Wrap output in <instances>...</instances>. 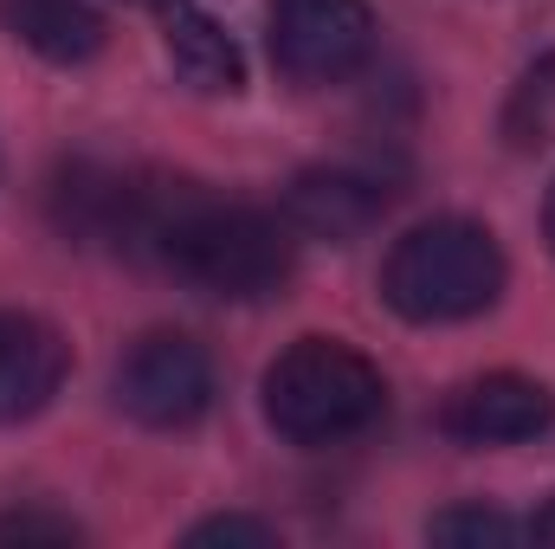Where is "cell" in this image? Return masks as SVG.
<instances>
[{"instance_id": "obj_1", "label": "cell", "mask_w": 555, "mask_h": 549, "mask_svg": "<svg viewBox=\"0 0 555 549\" xmlns=\"http://www.w3.org/2000/svg\"><path fill=\"white\" fill-rule=\"evenodd\" d=\"M149 259L201 297L266 304L297 272V233L284 227V214H266L253 201H220L201 181L175 175V194H168Z\"/></svg>"}, {"instance_id": "obj_2", "label": "cell", "mask_w": 555, "mask_h": 549, "mask_svg": "<svg viewBox=\"0 0 555 549\" xmlns=\"http://www.w3.org/2000/svg\"><path fill=\"white\" fill-rule=\"evenodd\" d=\"M259 408H266V426L284 446L323 452V446L362 439L388 413V382L356 343H343V336H297L266 369Z\"/></svg>"}, {"instance_id": "obj_3", "label": "cell", "mask_w": 555, "mask_h": 549, "mask_svg": "<svg viewBox=\"0 0 555 549\" xmlns=\"http://www.w3.org/2000/svg\"><path fill=\"white\" fill-rule=\"evenodd\" d=\"M511 284V259L478 220H420L382 259V297L408 323H465L485 317Z\"/></svg>"}, {"instance_id": "obj_4", "label": "cell", "mask_w": 555, "mask_h": 549, "mask_svg": "<svg viewBox=\"0 0 555 549\" xmlns=\"http://www.w3.org/2000/svg\"><path fill=\"white\" fill-rule=\"evenodd\" d=\"M175 175L155 168H117L98 155L59 162V175L46 181V220L59 240L91 246V253H124V259H149L155 227L168 214Z\"/></svg>"}, {"instance_id": "obj_5", "label": "cell", "mask_w": 555, "mask_h": 549, "mask_svg": "<svg viewBox=\"0 0 555 549\" xmlns=\"http://www.w3.org/2000/svg\"><path fill=\"white\" fill-rule=\"evenodd\" d=\"M375 7L369 0H272L266 7V52L278 78L297 91H330L369 72L375 59Z\"/></svg>"}, {"instance_id": "obj_6", "label": "cell", "mask_w": 555, "mask_h": 549, "mask_svg": "<svg viewBox=\"0 0 555 549\" xmlns=\"http://www.w3.org/2000/svg\"><path fill=\"white\" fill-rule=\"evenodd\" d=\"M111 395L149 433H188L220 401V369H214V356L194 336L149 330V336H137L124 349V362L111 375Z\"/></svg>"}, {"instance_id": "obj_7", "label": "cell", "mask_w": 555, "mask_h": 549, "mask_svg": "<svg viewBox=\"0 0 555 549\" xmlns=\"http://www.w3.org/2000/svg\"><path fill=\"white\" fill-rule=\"evenodd\" d=\"M388 207H395V181H388L382 168H362V162H323V168L291 175L278 214H284V227H291L297 240L349 246V240H362Z\"/></svg>"}, {"instance_id": "obj_8", "label": "cell", "mask_w": 555, "mask_h": 549, "mask_svg": "<svg viewBox=\"0 0 555 549\" xmlns=\"http://www.w3.org/2000/svg\"><path fill=\"white\" fill-rule=\"evenodd\" d=\"M555 426V395L537 375H517V369H491V375H472L459 382L446 401H439V433L452 446H524L537 433Z\"/></svg>"}, {"instance_id": "obj_9", "label": "cell", "mask_w": 555, "mask_h": 549, "mask_svg": "<svg viewBox=\"0 0 555 549\" xmlns=\"http://www.w3.org/2000/svg\"><path fill=\"white\" fill-rule=\"evenodd\" d=\"M72 375V343L33 310H0V426H20L59 401Z\"/></svg>"}, {"instance_id": "obj_10", "label": "cell", "mask_w": 555, "mask_h": 549, "mask_svg": "<svg viewBox=\"0 0 555 549\" xmlns=\"http://www.w3.org/2000/svg\"><path fill=\"white\" fill-rule=\"evenodd\" d=\"M162 46H168V65L188 91H207V98H233L246 85V59L233 46V33L194 7V0H168L162 7Z\"/></svg>"}, {"instance_id": "obj_11", "label": "cell", "mask_w": 555, "mask_h": 549, "mask_svg": "<svg viewBox=\"0 0 555 549\" xmlns=\"http://www.w3.org/2000/svg\"><path fill=\"white\" fill-rule=\"evenodd\" d=\"M0 26L46 65H91L111 39L91 0H0Z\"/></svg>"}, {"instance_id": "obj_12", "label": "cell", "mask_w": 555, "mask_h": 549, "mask_svg": "<svg viewBox=\"0 0 555 549\" xmlns=\"http://www.w3.org/2000/svg\"><path fill=\"white\" fill-rule=\"evenodd\" d=\"M517 537H530V524H517L498 505H446L426 518V544L446 549H511Z\"/></svg>"}, {"instance_id": "obj_13", "label": "cell", "mask_w": 555, "mask_h": 549, "mask_svg": "<svg viewBox=\"0 0 555 549\" xmlns=\"http://www.w3.org/2000/svg\"><path fill=\"white\" fill-rule=\"evenodd\" d=\"M504 137H511V149H543V142H555V59H537L517 78V91L504 104Z\"/></svg>"}, {"instance_id": "obj_14", "label": "cell", "mask_w": 555, "mask_h": 549, "mask_svg": "<svg viewBox=\"0 0 555 549\" xmlns=\"http://www.w3.org/2000/svg\"><path fill=\"white\" fill-rule=\"evenodd\" d=\"M85 531L59 511H39V505H20V511H0V544H78Z\"/></svg>"}, {"instance_id": "obj_15", "label": "cell", "mask_w": 555, "mask_h": 549, "mask_svg": "<svg viewBox=\"0 0 555 549\" xmlns=\"http://www.w3.org/2000/svg\"><path fill=\"white\" fill-rule=\"evenodd\" d=\"M188 544L207 549V544H246V549H272L278 544V524L266 518H246V511H220V518H201L188 531Z\"/></svg>"}, {"instance_id": "obj_16", "label": "cell", "mask_w": 555, "mask_h": 549, "mask_svg": "<svg viewBox=\"0 0 555 549\" xmlns=\"http://www.w3.org/2000/svg\"><path fill=\"white\" fill-rule=\"evenodd\" d=\"M530 537H537V544H550V549H555V498H550V505H543V511H537V518H530Z\"/></svg>"}, {"instance_id": "obj_17", "label": "cell", "mask_w": 555, "mask_h": 549, "mask_svg": "<svg viewBox=\"0 0 555 549\" xmlns=\"http://www.w3.org/2000/svg\"><path fill=\"white\" fill-rule=\"evenodd\" d=\"M543 240H550V253H555V181H550V201H543Z\"/></svg>"}, {"instance_id": "obj_18", "label": "cell", "mask_w": 555, "mask_h": 549, "mask_svg": "<svg viewBox=\"0 0 555 549\" xmlns=\"http://www.w3.org/2000/svg\"><path fill=\"white\" fill-rule=\"evenodd\" d=\"M137 7H155V13H162V7H168V0H137Z\"/></svg>"}]
</instances>
